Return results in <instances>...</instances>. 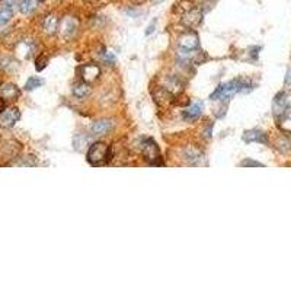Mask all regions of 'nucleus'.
Listing matches in <instances>:
<instances>
[{"label": "nucleus", "mask_w": 291, "mask_h": 291, "mask_svg": "<svg viewBox=\"0 0 291 291\" xmlns=\"http://www.w3.org/2000/svg\"><path fill=\"white\" fill-rule=\"evenodd\" d=\"M253 83L249 79H235L229 83H224V84H220L211 95L212 101H217V99H230L233 95L236 93H240V92H249L253 89Z\"/></svg>", "instance_id": "obj_1"}, {"label": "nucleus", "mask_w": 291, "mask_h": 291, "mask_svg": "<svg viewBox=\"0 0 291 291\" xmlns=\"http://www.w3.org/2000/svg\"><path fill=\"white\" fill-rule=\"evenodd\" d=\"M111 160V149L105 143H93L87 150V162L92 166H105Z\"/></svg>", "instance_id": "obj_2"}, {"label": "nucleus", "mask_w": 291, "mask_h": 291, "mask_svg": "<svg viewBox=\"0 0 291 291\" xmlns=\"http://www.w3.org/2000/svg\"><path fill=\"white\" fill-rule=\"evenodd\" d=\"M143 156L146 158V160L150 162V165H162V162H159V147H158V144H156V141L153 138H146L144 140V143H143Z\"/></svg>", "instance_id": "obj_3"}, {"label": "nucleus", "mask_w": 291, "mask_h": 291, "mask_svg": "<svg viewBox=\"0 0 291 291\" xmlns=\"http://www.w3.org/2000/svg\"><path fill=\"white\" fill-rule=\"evenodd\" d=\"M291 109V93L290 92H280L274 99V115L280 117Z\"/></svg>", "instance_id": "obj_4"}, {"label": "nucleus", "mask_w": 291, "mask_h": 291, "mask_svg": "<svg viewBox=\"0 0 291 291\" xmlns=\"http://www.w3.org/2000/svg\"><path fill=\"white\" fill-rule=\"evenodd\" d=\"M79 29V21L75 18V16H66L63 21H61V28H60V34L63 38L66 40H72L76 32Z\"/></svg>", "instance_id": "obj_5"}, {"label": "nucleus", "mask_w": 291, "mask_h": 291, "mask_svg": "<svg viewBox=\"0 0 291 291\" xmlns=\"http://www.w3.org/2000/svg\"><path fill=\"white\" fill-rule=\"evenodd\" d=\"M201 21H203V12L198 7H194V6L188 7L184 16H182V24L185 27L191 28V29L198 27L201 24Z\"/></svg>", "instance_id": "obj_6"}, {"label": "nucleus", "mask_w": 291, "mask_h": 291, "mask_svg": "<svg viewBox=\"0 0 291 291\" xmlns=\"http://www.w3.org/2000/svg\"><path fill=\"white\" fill-rule=\"evenodd\" d=\"M21 118V112L18 108H9L0 114V127L1 128H12Z\"/></svg>", "instance_id": "obj_7"}, {"label": "nucleus", "mask_w": 291, "mask_h": 291, "mask_svg": "<svg viewBox=\"0 0 291 291\" xmlns=\"http://www.w3.org/2000/svg\"><path fill=\"white\" fill-rule=\"evenodd\" d=\"M198 45H200V38L194 31H186L185 34L179 37V47L184 50H195L198 48Z\"/></svg>", "instance_id": "obj_8"}, {"label": "nucleus", "mask_w": 291, "mask_h": 291, "mask_svg": "<svg viewBox=\"0 0 291 291\" xmlns=\"http://www.w3.org/2000/svg\"><path fill=\"white\" fill-rule=\"evenodd\" d=\"M80 72H82V79L86 83L95 82L101 75V69L96 64H84L80 67Z\"/></svg>", "instance_id": "obj_9"}, {"label": "nucleus", "mask_w": 291, "mask_h": 291, "mask_svg": "<svg viewBox=\"0 0 291 291\" xmlns=\"http://www.w3.org/2000/svg\"><path fill=\"white\" fill-rule=\"evenodd\" d=\"M243 141H246V143H262V144H268V137L261 130H249V131L243 132Z\"/></svg>", "instance_id": "obj_10"}, {"label": "nucleus", "mask_w": 291, "mask_h": 291, "mask_svg": "<svg viewBox=\"0 0 291 291\" xmlns=\"http://www.w3.org/2000/svg\"><path fill=\"white\" fill-rule=\"evenodd\" d=\"M19 95V89L12 83H4L3 86H0V96L4 99H16Z\"/></svg>", "instance_id": "obj_11"}, {"label": "nucleus", "mask_w": 291, "mask_h": 291, "mask_svg": "<svg viewBox=\"0 0 291 291\" xmlns=\"http://www.w3.org/2000/svg\"><path fill=\"white\" fill-rule=\"evenodd\" d=\"M92 132L95 135H104L106 132L111 130V123L108 120H99V121H95L92 124Z\"/></svg>", "instance_id": "obj_12"}, {"label": "nucleus", "mask_w": 291, "mask_h": 291, "mask_svg": "<svg viewBox=\"0 0 291 291\" xmlns=\"http://www.w3.org/2000/svg\"><path fill=\"white\" fill-rule=\"evenodd\" d=\"M42 28H44L45 34H48V35L55 34V31H57V28H58V18H57L55 15H48V16H45L44 24H42Z\"/></svg>", "instance_id": "obj_13"}, {"label": "nucleus", "mask_w": 291, "mask_h": 291, "mask_svg": "<svg viewBox=\"0 0 291 291\" xmlns=\"http://www.w3.org/2000/svg\"><path fill=\"white\" fill-rule=\"evenodd\" d=\"M72 92L76 98H84L90 93V87L86 82H78V83L73 84Z\"/></svg>", "instance_id": "obj_14"}, {"label": "nucleus", "mask_w": 291, "mask_h": 291, "mask_svg": "<svg viewBox=\"0 0 291 291\" xmlns=\"http://www.w3.org/2000/svg\"><path fill=\"white\" fill-rule=\"evenodd\" d=\"M12 16H13V6L3 1V6L0 7V25L9 22Z\"/></svg>", "instance_id": "obj_15"}, {"label": "nucleus", "mask_w": 291, "mask_h": 291, "mask_svg": "<svg viewBox=\"0 0 291 291\" xmlns=\"http://www.w3.org/2000/svg\"><path fill=\"white\" fill-rule=\"evenodd\" d=\"M201 111H203V104L197 102L192 106H189L186 111H184V118H185L186 121L188 120H195V118H198L201 115Z\"/></svg>", "instance_id": "obj_16"}, {"label": "nucleus", "mask_w": 291, "mask_h": 291, "mask_svg": "<svg viewBox=\"0 0 291 291\" xmlns=\"http://www.w3.org/2000/svg\"><path fill=\"white\" fill-rule=\"evenodd\" d=\"M38 6V0H22L19 3V9L24 15H31Z\"/></svg>", "instance_id": "obj_17"}, {"label": "nucleus", "mask_w": 291, "mask_h": 291, "mask_svg": "<svg viewBox=\"0 0 291 291\" xmlns=\"http://www.w3.org/2000/svg\"><path fill=\"white\" fill-rule=\"evenodd\" d=\"M184 158H185V160L189 165H195L197 160L201 159V153L195 147H188L185 150V153H184Z\"/></svg>", "instance_id": "obj_18"}, {"label": "nucleus", "mask_w": 291, "mask_h": 291, "mask_svg": "<svg viewBox=\"0 0 291 291\" xmlns=\"http://www.w3.org/2000/svg\"><path fill=\"white\" fill-rule=\"evenodd\" d=\"M42 83H44V80L40 79V78H29L27 82V84H25V89H27V90H34V89L40 87Z\"/></svg>", "instance_id": "obj_19"}, {"label": "nucleus", "mask_w": 291, "mask_h": 291, "mask_svg": "<svg viewBox=\"0 0 291 291\" xmlns=\"http://www.w3.org/2000/svg\"><path fill=\"white\" fill-rule=\"evenodd\" d=\"M47 63H48V58H47L45 55H41V57H38V60H37V66H35V69H37L38 72H41V70H44V69H45Z\"/></svg>", "instance_id": "obj_20"}, {"label": "nucleus", "mask_w": 291, "mask_h": 291, "mask_svg": "<svg viewBox=\"0 0 291 291\" xmlns=\"http://www.w3.org/2000/svg\"><path fill=\"white\" fill-rule=\"evenodd\" d=\"M242 166H253V167H259V166H264L262 163H259V162H255V160H250V159H245L242 162Z\"/></svg>", "instance_id": "obj_21"}, {"label": "nucleus", "mask_w": 291, "mask_h": 291, "mask_svg": "<svg viewBox=\"0 0 291 291\" xmlns=\"http://www.w3.org/2000/svg\"><path fill=\"white\" fill-rule=\"evenodd\" d=\"M286 83L287 84H291V69L287 70V76H286Z\"/></svg>", "instance_id": "obj_22"}, {"label": "nucleus", "mask_w": 291, "mask_h": 291, "mask_svg": "<svg viewBox=\"0 0 291 291\" xmlns=\"http://www.w3.org/2000/svg\"><path fill=\"white\" fill-rule=\"evenodd\" d=\"M4 109V98H1L0 96V114H1V111Z\"/></svg>", "instance_id": "obj_23"}, {"label": "nucleus", "mask_w": 291, "mask_h": 291, "mask_svg": "<svg viewBox=\"0 0 291 291\" xmlns=\"http://www.w3.org/2000/svg\"><path fill=\"white\" fill-rule=\"evenodd\" d=\"M86 1H95V0H86Z\"/></svg>", "instance_id": "obj_24"}]
</instances>
